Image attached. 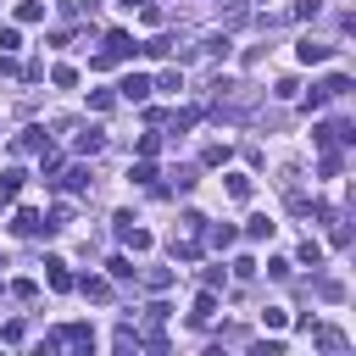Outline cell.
<instances>
[{"instance_id":"cell-17","label":"cell","mask_w":356,"mask_h":356,"mask_svg":"<svg viewBox=\"0 0 356 356\" xmlns=\"http://www.w3.org/2000/svg\"><path fill=\"white\" fill-rule=\"evenodd\" d=\"M284 323H290L284 306H267V312H262V329H284Z\"/></svg>"},{"instance_id":"cell-2","label":"cell","mask_w":356,"mask_h":356,"mask_svg":"<svg viewBox=\"0 0 356 356\" xmlns=\"http://www.w3.org/2000/svg\"><path fill=\"white\" fill-rule=\"evenodd\" d=\"M101 56H106V62H123V56H134V39H128L123 28H112V34H106V51H101Z\"/></svg>"},{"instance_id":"cell-14","label":"cell","mask_w":356,"mask_h":356,"mask_svg":"<svg viewBox=\"0 0 356 356\" xmlns=\"http://www.w3.org/2000/svg\"><path fill=\"white\" fill-rule=\"evenodd\" d=\"M151 89H162V95H178V89H184V73H162Z\"/></svg>"},{"instance_id":"cell-15","label":"cell","mask_w":356,"mask_h":356,"mask_svg":"<svg viewBox=\"0 0 356 356\" xmlns=\"http://www.w3.org/2000/svg\"><path fill=\"white\" fill-rule=\"evenodd\" d=\"M229 195H234V201H251V178H245V173H229Z\"/></svg>"},{"instance_id":"cell-5","label":"cell","mask_w":356,"mask_h":356,"mask_svg":"<svg viewBox=\"0 0 356 356\" xmlns=\"http://www.w3.org/2000/svg\"><path fill=\"white\" fill-rule=\"evenodd\" d=\"M101 145H106V134H101V128H78V140H73V151H78V156H95Z\"/></svg>"},{"instance_id":"cell-24","label":"cell","mask_w":356,"mask_h":356,"mask_svg":"<svg viewBox=\"0 0 356 356\" xmlns=\"http://www.w3.org/2000/svg\"><path fill=\"white\" fill-rule=\"evenodd\" d=\"M128 178H134V184H156V167L140 162V167H128Z\"/></svg>"},{"instance_id":"cell-1","label":"cell","mask_w":356,"mask_h":356,"mask_svg":"<svg viewBox=\"0 0 356 356\" xmlns=\"http://www.w3.org/2000/svg\"><path fill=\"white\" fill-rule=\"evenodd\" d=\"M44 279H51V290H56V295H67V290H73V273H67V262H62V256H44Z\"/></svg>"},{"instance_id":"cell-25","label":"cell","mask_w":356,"mask_h":356,"mask_svg":"<svg viewBox=\"0 0 356 356\" xmlns=\"http://www.w3.org/2000/svg\"><path fill=\"white\" fill-rule=\"evenodd\" d=\"M89 106H95V112H112V106H117V95H112V89H95V95H89Z\"/></svg>"},{"instance_id":"cell-22","label":"cell","mask_w":356,"mask_h":356,"mask_svg":"<svg viewBox=\"0 0 356 356\" xmlns=\"http://www.w3.org/2000/svg\"><path fill=\"white\" fill-rule=\"evenodd\" d=\"M301 262L318 267V262H323V245H318V240H301Z\"/></svg>"},{"instance_id":"cell-16","label":"cell","mask_w":356,"mask_h":356,"mask_svg":"<svg viewBox=\"0 0 356 356\" xmlns=\"http://www.w3.org/2000/svg\"><path fill=\"white\" fill-rule=\"evenodd\" d=\"M78 290H84V295H89V301H106V295H112V284H106V279H84V284H78Z\"/></svg>"},{"instance_id":"cell-23","label":"cell","mask_w":356,"mask_h":356,"mask_svg":"<svg viewBox=\"0 0 356 356\" xmlns=\"http://www.w3.org/2000/svg\"><path fill=\"white\" fill-rule=\"evenodd\" d=\"M106 273H112V279H134V262H128V256H112Z\"/></svg>"},{"instance_id":"cell-21","label":"cell","mask_w":356,"mask_h":356,"mask_svg":"<svg viewBox=\"0 0 356 356\" xmlns=\"http://www.w3.org/2000/svg\"><path fill=\"white\" fill-rule=\"evenodd\" d=\"M318 89H323V95H351V78H345V73H334V78H329V84H318Z\"/></svg>"},{"instance_id":"cell-3","label":"cell","mask_w":356,"mask_h":356,"mask_svg":"<svg viewBox=\"0 0 356 356\" xmlns=\"http://www.w3.org/2000/svg\"><path fill=\"white\" fill-rule=\"evenodd\" d=\"M295 56H301L306 67H318V62H329V56H334V44H318V39H301V44H295Z\"/></svg>"},{"instance_id":"cell-18","label":"cell","mask_w":356,"mask_h":356,"mask_svg":"<svg viewBox=\"0 0 356 356\" xmlns=\"http://www.w3.org/2000/svg\"><path fill=\"white\" fill-rule=\"evenodd\" d=\"M12 51H23V34L17 28H0V56H12Z\"/></svg>"},{"instance_id":"cell-11","label":"cell","mask_w":356,"mask_h":356,"mask_svg":"<svg viewBox=\"0 0 356 356\" xmlns=\"http://www.w3.org/2000/svg\"><path fill=\"white\" fill-rule=\"evenodd\" d=\"M212 312H217V295L201 290V295H195V323H212Z\"/></svg>"},{"instance_id":"cell-10","label":"cell","mask_w":356,"mask_h":356,"mask_svg":"<svg viewBox=\"0 0 356 356\" xmlns=\"http://www.w3.org/2000/svg\"><path fill=\"white\" fill-rule=\"evenodd\" d=\"M28 151H44V128H23V140H17V156Z\"/></svg>"},{"instance_id":"cell-9","label":"cell","mask_w":356,"mask_h":356,"mask_svg":"<svg viewBox=\"0 0 356 356\" xmlns=\"http://www.w3.org/2000/svg\"><path fill=\"white\" fill-rule=\"evenodd\" d=\"M44 12H51L44 0H23V6H17V23H44Z\"/></svg>"},{"instance_id":"cell-4","label":"cell","mask_w":356,"mask_h":356,"mask_svg":"<svg viewBox=\"0 0 356 356\" xmlns=\"http://www.w3.org/2000/svg\"><path fill=\"white\" fill-rule=\"evenodd\" d=\"M117 89H123V101H145V95H151V78H145V73H128Z\"/></svg>"},{"instance_id":"cell-29","label":"cell","mask_w":356,"mask_h":356,"mask_svg":"<svg viewBox=\"0 0 356 356\" xmlns=\"http://www.w3.org/2000/svg\"><path fill=\"white\" fill-rule=\"evenodd\" d=\"M117 6H123V12H140V6H145V0H117Z\"/></svg>"},{"instance_id":"cell-28","label":"cell","mask_w":356,"mask_h":356,"mask_svg":"<svg viewBox=\"0 0 356 356\" xmlns=\"http://www.w3.org/2000/svg\"><path fill=\"white\" fill-rule=\"evenodd\" d=\"M167 51H173V39H151V44H145V56H151V62H162Z\"/></svg>"},{"instance_id":"cell-27","label":"cell","mask_w":356,"mask_h":356,"mask_svg":"<svg viewBox=\"0 0 356 356\" xmlns=\"http://www.w3.org/2000/svg\"><path fill=\"white\" fill-rule=\"evenodd\" d=\"M12 295H17V301H34V295H39V284H34V279H17V284H12Z\"/></svg>"},{"instance_id":"cell-13","label":"cell","mask_w":356,"mask_h":356,"mask_svg":"<svg viewBox=\"0 0 356 356\" xmlns=\"http://www.w3.org/2000/svg\"><path fill=\"white\" fill-rule=\"evenodd\" d=\"M201 229H206V222H201ZM206 245H217V251H229V245H234V229H229V222H222V229H206Z\"/></svg>"},{"instance_id":"cell-20","label":"cell","mask_w":356,"mask_h":356,"mask_svg":"<svg viewBox=\"0 0 356 356\" xmlns=\"http://www.w3.org/2000/svg\"><path fill=\"white\" fill-rule=\"evenodd\" d=\"M318 345H323V351H345V334H340V329H318Z\"/></svg>"},{"instance_id":"cell-6","label":"cell","mask_w":356,"mask_h":356,"mask_svg":"<svg viewBox=\"0 0 356 356\" xmlns=\"http://www.w3.org/2000/svg\"><path fill=\"white\" fill-rule=\"evenodd\" d=\"M56 345H95V334H89V323H67L56 329Z\"/></svg>"},{"instance_id":"cell-12","label":"cell","mask_w":356,"mask_h":356,"mask_svg":"<svg viewBox=\"0 0 356 356\" xmlns=\"http://www.w3.org/2000/svg\"><path fill=\"white\" fill-rule=\"evenodd\" d=\"M273 229H279L273 217H251V229H245V240H273Z\"/></svg>"},{"instance_id":"cell-7","label":"cell","mask_w":356,"mask_h":356,"mask_svg":"<svg viewBox=\"0 0 356 356\" xmlns=\"http://www.w3.org/2000/svg\"><path fill=\"white\" fill-rule=\"evenodd\" d=\"M17 195H23V173L12 167V173H0V206H12Z\"/></svg>"},{"instance_id":"cell-8","label":"cell","mask_w":356,"mask_h":356,"mask_svg":"<svg viewBox=\"0 0 356 356\" xmlns=\"http://www.w3.org/2000/svg\"><path fill=\"white\" fill-rule=\"evenodd\" d=\"M12 229H17L23 240H28V234H39V229H44V217H39L34 206H23V212H17V222H12Z\"/></svg>"},{"instance_id":"cell-19","label":"cell","mask_w":356,"mask_h":356,"mask_svg":"<svg viewBox=\"0 0 356 356\" xmlns=\"http://www.w3.org/2000/svg\"><path fill=\"white\" fill-rule=\"evenodd\" d=\"M51 84H56V89H73V84H78V67H67V62H62V67L51 73Z\"/></svg>"},{"instance_id":"cell-26","label":"cell","mask_w":356,"mask_h":356,"mask_svg":"<svg viewBox=\"0 0 356 356\" xmlns=\"http://www.w3.org/2000/svg\"><path fill=\"white\" fill-rule=\"evenodd\" d=\"M201 162H206V167H222V162H229V145H206Z\"/></svg>"}]
</instances>
